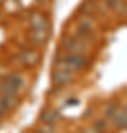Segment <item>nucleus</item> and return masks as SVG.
Listing matches in <instances>:
<instances>
[{"label": "nucleus", "instance_id": "14", "mask_svg": "<svg viewBox=\"0 0 127 133\" xmlns=\"http://www.w3.org/2000/svg\"><path fill=\"white\" fill-rule=\"evenodd\" d=\"M0 121H2V114H0Z\"/></svg>", "mask_w": 127, "mask_h": 133}, {"label": "nucleus", "instance_id": "3", "mask_svg": "<svg viewBox=\"0 0 127 133\" xmlns=\"http://www.w3.org/2000/svg\"><path fill=\"white\" fill-rule=\"evenodd\" d=\"M64 48L70 52L75 53V55H80L86 50V43L83 40H78V38H74V37H70V38H65L64 40Z\"/></svg>", "mask_w": 127, "mask_h": 133}, {"label": "nucleus", "instance_id": "12", "mask_svg": "<svg viewBox=\"0 0 127 133\" xmlns=\"http://www.w3.org/2000/svg\"><path fill=\"white\" fill-rule=\"evenodd\" d=\"M95 130L98 133H102L104 130H106V123H105L104 120H99V121H96V124H95Z\"/></svg>", "mask_w": 127, "mask_h": 133}, {"label": "nucleus", "instance_id": "5", "mask_svg": "<svg viewBox=\"0 0 127 133\" xmlns=\"http://www.w3.org/2000/svg\"><path fill=\"white\" fill-rule=\"evenodd\" d=\"M21 59H22V62L25 65L34 66L37 65V62L40 61V55L36 50H25V52L21 53Z\"/></svg>", "mask_w": 127, "mask_h": 133}, {"label": "nucleus", "instance_id": "7", "mask_svg": "<svg viewBox=\"0 0 127 133\" xmlns=\"http://www.w3.org/2000/svg\"><path fill=\"white\" fill-rule=\"evenodd\" d=\"M47 36H49L47 30H34L31 34V40L34 44H43V43H46Z\"/></svg>", "mask_w": 127, "mask_h": 133}, {"label": "nucleus", "instance_id": "8", "mask_svg": "<svg viewBox=\"0 0 127 133\" xmlns=\"http://www.w3.org/2000/svg\"><path fill=\"white\" fill-rule=\"evenodd\" d=\"M6 81H8V83H10L12 86H15L16 89H19V87H22V86L25 84L24 77L19 76V74H9V76L6 77Z\"/></svg>", "mask_w": 127, "mask_h": 133}, {"label": "nucleus", "instance_id": "2", "mask_svg": "<svg viewBox=\"0 0 127 133\" xmlns=\"http://www.w3.org/2000/svg\"><path fill=\"white\" fill-rule=\"evenodd\" d=\"M74 78V72L62 71V70H55L52 72V83L55 86H66Z\"/></svg>", "mask_w": 127, "mask_h": 133}, {"label": "nucleus", "instance_id": "13", "mask_svg": "<svg viewBox=\"0 0 127 133\" xmlns=\"http://www.w3.org/2000/svg\"><path fill=\"white\" fill-rule=\"evenodd\" d=\"M81 133H98L95 129H89V130H84V132H81Z\"/></svg>", "mask_w": 127, "mask_h": 133}, {"label": "nucleus", "instance_id": "6", "mask_svg": "<svg viewBox=\"0 0 127 133\" xmlns=\"http://www.w3.org/2000/svg\"><path fill=\"white\" fill-rule=\"evenodd\" d=\"M30 24L33 30H47V19L40 14H34L30 18Z\"/></svg>", "mask_w": 127, "mask_h": 133}, {"label": "nucleus", "instance_id": "11", "mask_svg": "<svg viewBox=\"0 0 127 133\" xmlns=\"http://www.w3.org/2000/svg\"><path fill=\"white\" fill-rule=\"evenodd\" d=\"M80 9H81V10H84L87 15H90L95 9H96V8H95V5H92L90 2H86V3H83V5L80 6Z\"/></svg>", "mask_w": 127, "mask_h": 133}, {"label": "nucleus", "instance_id": "10", "mask_svg": "<svg viewBox=\"0 0 127 133\" xmlns=\"http://www.w3.org/2000/svg\"><path fill=\"white\" fill-rule=\"evenodd\" d=\"M117 109H118L117 104H114V102H111V104H109L108 107L105 108V115H106V117H112V114L115 112V111H117Z\"/></svg>", "mask_w": 127, "mask_h": 133}, {"label": "nucleus", "instance_id": "1", "mask_svg": "<svg viewBox=\"0 0 127 133\" xmlns=\"http://www.w3.org/2000/svg\"><path fill=\"white\" fill-rule=\"evenodd\" d=\"M87 65V59L81 55H70L65 59H62L61 62L56 64V70H62V71H70V72H77L83 70Z\"/></svg>", "mask_w": 127, "mask_h": 133}, {"label": "nucleus", "instance_id": "4", "mask_svg": "<svg viewBox=\"0 0 127 133\" xmlns=\"http://www.w3.org/2000/svg\"><path fill=\"white\" fill-rule=\"evenodd\" d=\"M112 120V126L115 129H124L127 123V115H126V109H117L111 117Z\"/></svg>", "mask_w": 127, "mask_h": 133}, {"label": "nucleus", "instance_id": "9", "mask_svg": "<svg viewBox=\"0 0 127 133\" xmlns=\"http://www.w3.org/2000/svg\"><path fill=\"white\" fill-rule=\"evenodd\" d=\"M58 118V112L56 111H44L42 114V120L44 123H53Z\"/></svg>", "mask_w": 127, "mask_h": 133}]
</instances>
